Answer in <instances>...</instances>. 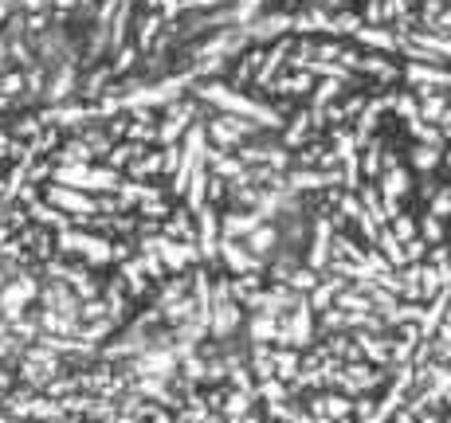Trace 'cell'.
Instances as JSON below:
<instances>
[{
	"mask_svg": "<svg viewBox=\"0 0 451 423\" xmlns=\"http://www.w3.org/2000/svg\"><path fill=\"white\" fill-rule=\"evenodd\" d=\"M220 255H224V263H228L231 271H240V274H252V271H255V263H259L252 251L236 247L231 239H224V243H220Z\"/></svg>",
	"mask_w": 451,
	"mask_h": 423,
	"instance_id": "3",
	"label": "cell"
},
{
	"mask_svg": "<svg viewBox=\"0 0 451 423\" xmlns=\"http://www.w3.org/2000/svg\"><path fill=\"white\" fill-rule=\"evenodd\" d=\"M275 243H279V231L275 228H255L252 235H247V251H252L255 259H259V255H267Z\"/></svg>",
	"mask_w": 451,
	"mask_h": 423,
	"instance_id": "5",
	"label": "cell"
},
{
	"mask_svg": "<svg viewBox=\"0 0 451 423\" xmlns=\"http://www.w3.org/2000/svg\"><path fill=\"white\" fill-rule=\"evenodd\" d=\"M35 298V279L32 274H20L16 282H8L4 290H0V310H4V317L8 322H20L24 314V306Z\"/></svg>",
	"mask_w": 451,
	"mask_h": 423,
	"instance_id": "1",
	"label": "cell"
},
{
	"mask_svg": "<svg viewBox=\"0 0 451 423\" xmlns=\"http://www.w3.org/2000/svg\"><path fill=\"white\" fill-rule=\"evenodd\" d=\"M357 404L345 400V396H314L310 400V412H318V415H330V420H341V415H350Z\"/></svg>",
	"mask_w": 451,
	"mask_h": 423,
	"instance_id": "4",
	"label": "cell"
},
{
	"mask_svg": "<svg viewBox=\"0 0 451 423\" xmlns=\"http://www.w3.org/2000/svg\"><path fill=\"white\" fill-rule=\"evenodd\" d=\"M436 161H440V153L432 149V145H416V153H412V165L416 169H436Z\"/></svg>",
	"mask_w": 451,
	"mask_h": 423,
	"instance_id": "7",
	"label": "cell"
},
{
	"mask_svg": "<svg viewBox=\"0 0 451 423\" xmlns=\"http://www.w3.org/2000/svg\"><path fill=\"white\" fill-rule=\"evenodd\" d=\"M420 231H424V239H432V243H440V239H443L440 216H428V219H424V228H420Z\"/></svg>",
	"mask_w": 451,
	"mask_h": 423,
	"instance_id": "8",
	"label": "cell"
},
{
	"mask_svg": "<svg viewBox=\"0 0 451 423\" xmlns=\"http://www.w3.org/2000/svg\"><path fill=\"white\" fill-rule=\"evenodd\" d=\"M424 114H428V118H440V114H443V98H428V102H424Z\"/></svg>",
	"mask_w": 451,
	"mask_h": 423,
	"instance_id": "9",
	"label": "cell"
},
{
	"mask_svg": "<svg viewBox=\"0 0 451 423\" xmlns=\"http://www.w3.org/2000/svg\"><path fill=\"white\" fill-rule=\"evenodd\" d=\"M71 90H75V71H71V67H63V71L56 75V87H51V94H47V98H51V102H63Z\"/></svg>",
	"mask_w": 451,
	"mask_h": 423,
	"instance_id": "6",
	"label": "cell"
},
{
	"mask_svg": "<svg viewBox=\"0 0 451 423\" xmlns=\"http://www.w3.org/2000/svg\"><path fill=\"white\" fill-rule=\"evenodd\" d=\"M448 165H451V153H448Z\"/></svg>",
	"mask_w": 451,
	"mask_h": 423,
	"instance_id": "10",
	"label": "cell"
},
{
	"mask_svg": "<svg viewBox=\"0 0 451 423\" xmlns=\"http://www.w3.org/2000/svg\"><path fill=\"white\" fill-rule=\"evenodd\" d=\"M47 204L63 208V212H75L79 219H87L90 212H99V204H95L90 196L75 192V188H67V185H56V188H47Z\"/></svg>",
	"mask_w": 451,
	"mask_h": 423,
	"instance_id": "2",
	"label": "cell"
}]
</instances>
